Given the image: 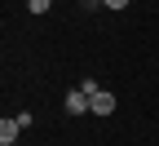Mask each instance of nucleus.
<instances>
[{"mask_svg": "<svg viewBox=\"0 0 159 146\" xmlns=\"http://www.w3.org/2000/svg\"><path fill=\"white\" fill-rule=\"evenodd\" d=\"M62 106H66L71 115H84V111H93V97H89V93H80V89H71Z\"/></svg>", "mask_w": 159, "mask_h": 146, "instance_id": "obj_1", "label": "nucleus"}, {"mask_svg": "<svg viewBox=\"0 0 159 146\" xmlns=\"http://www.w3.org/2000/svg\"><path fill=\"white\" fill-rule=\"evenodd\" d=\"M18 133H22V124H18V115H5L0 120V146H13Z\"/></svg>", "mask_w": 159, "mask_h": 146, "instance_id": "obj_2", "label": "nucleus"}, {"mask_svg": "<svg viewBox=\"0 0 159 146\" xmlns=\"http://www.w3.org/2000/svg\"><path fill=\"white\" fill-rule=\"evenodd\" d=\"M111 111H115V93H106V89L93 93V115H111Z\"/></svg>", "mask_w": 159, "mask_h": 146, "instance_id": "obj_3", "label": "nucleus"}, {"mask_svg": "<svg viewBox=\"0 0 159 146\" xmlns=\"http://www.w3.org/2000/svg\"><path fill=\"white\" fill-rule=\"evenodd\" d=\"M80 93H89V97H93V93H102V84H97V80H80Z\"/></svg>", "mask_w": 159, "mask_h": 146, "instance_id": "obj_4", "label": "nucleus"}, {"mask_svg": "<svg viewBox=\"0 0 159 146\" xmlns=\"http://www.w3.org/2000/svg\"><path fill=\"white\" fill-rule=\"evenodd\" d=\"M49 5H53V0H27V9H31V13H44Z\"/></svg>", "mask_w": 159, "mask_h": 146, "instance_id": "obj_5", "label": "nucleus"}, {"mask_svg": "<svg viewBox=\"0 0 159 146\" xmlns=\"http://www.w3.org/2000/svg\"><path fill=\"white\" fill-rule=\"evenodd\" d=\"M106 9H128V0H102Z\"/></svg>", "mask_w": 159, "mask_h": 146, "instance_id": "obj_6", "label": "nucleus"}, {"mask_svg": "<svg viewBox=\"0 0 159 146\" xmlns=\"http://www.w3.org/2000/svg\"><path fill=\"white\" fill-rule=\"evenodd\" d=\"M93 5H102V0H93Z\"/></svg>", "mask_w": 159, "mask_h": 146, "instance_id": "obj_7", "label": "nucleus"}, {"mask_svg": "<svg viewBox=\"0 0 159 146\" xmlns=\"http://www.w3.org/2000/svg\"><path fill=\"white\" fill-rule=\"evenodd\" d=\"M13 146H18V142H13Z\"/></svg>", "mask_w": 159, "mask_h": 146, "instance_id": "obj_8", "label": "nucleus"}]
</instances>
